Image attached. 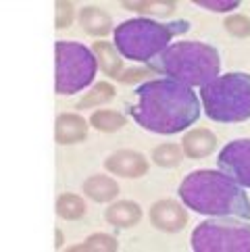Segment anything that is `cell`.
Masks as SVG:
<instances>
[{"instance_id": "cell-1", "label": "cell", "mask_w": 250, "mask_h": 252, "mask_svg": "<svg viewBox=\"0 0 250 252\" xmlns=\"http://www.w3.org/2000/svg\"><path fill=\"white\" fill-rule=\"evenodd\" d=\"M138 102L129 109L140 127L171 136L180 133L200 117L198 94L175 79H153L136 90Z\"/></svg>"}, {"instance_id": "cell-9", "label": "cell", "mask_w": 250, "mask_h": 252, "mask_svg": "<svg viewBox=\"0 0 250 252\" xmlns=\"http://www.w3.org/2000/svg\"><path fill=\"white\" fill-rule=\"evenodd\" d=\"M150 221L160 231H180L188 223V215L177 202L173 200H160L150 209Z\"/></svg>"}, {"instance_id": "cell-18", "label": "cell", "mask_w": 250, "mask_h": 252, "mask_svg": "<svg viewBox=\"0 0 250 252\" xmlns=\"http://www.w3.org/2000/svg\"><path fill=\"white\" fill-rule=\"evenodd\" d=\"M119 244H117V240L111 238V236H106V233H96V236H90L84 244H79V246H73V248H69L71 252H113V250H117Z\"/></svg>"}, {"instance_id": "cell-7", "label": "cell", "mask_w": 250, "mask_h": 252, "mask_svg": "<svg viewBox=\"0 0 250 252\" xmlns=\"http://www.w3.org/2000/svg\"><path fill=\"white\" fill-rule=\"evenodd\" d=\"M98 61L84 44L57 42V94H75L92 84Z\"/></svg>"}, {"instance_id": "cell-20", "label": "cell", "mask_w": 250, "mask_h": 252, "mask_svg": "<svg viewBox=\"0 0 250 252\" xmlns=\"http://www.w3.org/2000/svg\"><path fill=\"white\" fill-rule=\"evenodd\" d=\"M115 96V88L111 84H96L90 92H88L82 100L77 102V109H90V106H98V104H102V102H109L111 98Z\"/></svg>"}, {"instance_id": "cell-23", "label": "cell", "mask_w": 250, "mask_h": 252, "mask_svg": "<svg viewBox=\"0 0 250 252\" xmlns=\"http://www.w3.org/2000/svg\"><path fill=\"white\" fill-rule=\"evenodd\" d=\"M225 28L234 38H248L250 35V19L244 15H231L225 19Z\"/></svg>"}, {"instance_id": "cell-26", "label": "cell", "mask_w": 250, "mask_h": 252, "mask_svg": "<svg viewBox=\"0 0 250 252\" xmlns=\"http://www.w3.org/2000/svg\"><path fill=\"white\" fill-rule=\"evenodd\" d=\"M148 75L150 73H148V71H144V69H129V71H125L119 79H121V82H125V84H131V82H136V79L148 77Z\"/></svg>"}, {"instance_id": "cell-11", "label": "cell", "mask_w": 250, "mask_h": 252, "mask_svg": "<svg viewBox=\"0 0 250 252\" xmlns=\"http://www.w3.org/2000/svg\"><path fill=\"white\" fill-rule=\"evenodd\" d=\"M88 133V123L79 115H61L55 125V136L59 144H75L82 142Z\"/></svg>"}, {"instance_id": "cell-16", "label": "cell", "mask_w": 250, "mask_h": 252, "mask_svg": "<svg viewBox=\"0 0 250 252\" xmlns=\"http://www.w3.org/2000/svg\"><path fill=\"white\" fill-rule=\"evenodd\" d=\"M79 23L90 35H106L113 28L111 17L102 8H94V6L84 8L82 15H79Z\"/></svg>"}, {"instance_id": "cell-19", "label": "cell", "mask_w": 250, "mask_h": 252, "mask_svg": "<svg viewBox=\"0 0 250 252\" xmlns=\"http://www.w3.org/2000/svg\"><path fill=\"white\" fill-rule=\"evenodd\" d=\"M57 213L62 219H79L86 213V204L82 198H77L73 194H62L57 200Z\"/></svg>"}, {"instance_id": "cell-13", "label": "cell", "mask_w": 250, "mask_h": 252, "mask_svg": "<svg viewBox=\"0 0 250 252\" xmlns=\"http://www.w3.org/2000/svg\"><path fill=\"white\" fill-rule=\"evenodd\" d=\"M140 219H142L140 204L131 202V200H121L106 211V221L115 225V227H131V225H136Z\"/></svg>"}, {"instance_id": "cell-8", "label": "cell", "mask_w": 250, "mask_h": 252, "mask_svg": "<svg viewBox=\"0 0 250 252\" xmlns=\"http://www.w3.org/2000/svg\"><path fill=\"white\" fill-rule=\"evenodd\" d=\"M219 167L238 182L250 188V140H234L219 152Z\"/></svg>"}, {"instance_id": "cell-6", "label": "cell", "mask_w": 250, "mask_h": 252, "mask_svg": "<svg viewBox=\"0 0 250 252\" xmlns=\"http://www.w3.org/2000/svg\"><path fill=\"white\" fill-rule=\"evenodd\" d=\"M192 248L196 252H250V225L229 217L209 219L194 229Z\"/></svg>"}, {"instance_id": "cell-17", "label": "cell", "mask_w": 250, "mask_h": 252, "mask_svg": "<svg viewBox=\"0 0 250 252\" xmlns=\"http://www.w3.org/2000/svg\"><path fill=\"white\" fill-rule=\"evenodd\" d=\"M90 123L98 131H117L125 125V117L117 111H96L90 117Z\"/></svg>"}, {"instance_id": "cell-5", "label": "cell", "mask_w": 250, "mask_h": 252, "mask_svg": "<svg viewBox=\"0 0 250 252\" xmlns=\"http://www.w3.org/2000/svg\"><path fill=\"white\" fill-rule=\"evenodd\" d=\"M200 100L209 119L238 123L250 119V75L227 73L200 88Z\"/></svg>"}, {"instance_id": "cell-15", "label": "cell", "mask_w": 250, "mask_h": 252, "mask_svg": "<svg viewBox=\"0 0 250 252\" xmlns=\"http://www.w3.org/2000/svg\"><path fill=\"white\" fill-rule=\"evenodd\" d=\"M94 55H96V61L100 63V69L104 71L106 75L111 77H121V69H123V63L121 59L117 57V48L113 46L109 42H94Z\"/></svg>"}, {"instance_id": "cell-25", "label": "cell", "mask_w": 250, "mask_h": 252, "mask_svg": "<svg viewBox=\"0 0 250 252\" xmlns=\"http://www.w3.org/2000/svg\"><path fill=\"white\" fill-rule=\"evenodd\" d=\"M196 4L202 6V8H209V11H215V13H223V11H234L238 8V0H217V2H211V0H196Z\"/></svg>"}, {"instance_id": "cell-10", "label": "cell", "mask_w": 250, "mask_h": 252, "mask_svg": "<svg viewBox=\"0 0 250 252\" xmlns=\"http://www.w3.org/2000/svg\"><path fill=\"white\" fill-rule=\"evenodd\" d=\"M106 169L121 177H142L148 171V163L140 152L119 150L106 158Z\"/></svg>"}, {"instance_id": "cell-22", "label": "cell", "mask_w": 250, "mask_h": 252, "mask_svg": "<svg viewBox=\"0 0 250 252\" xmlns=\"http://www.w3.org/2000/svg\"><path fill=\"white\" fill-rule=\"evenodd\" d=\"M153 160L158 167H167V169L177 167L182 160V148L177 144H160L153 152Z\"/></svg>"}, {"instance_id": "cell-24", "label": "cell", "mask_w": 250, "mask_h": 252, "mask_svg": "<svg viewBox=\"0 0 250 252\" xmlns=\"http://www.w3.org/2000/svg\"><path fill=\"white\" fill-rule=\"evenodd\" d=\"M71 21H73V4L65 2V0H59L57 2V28H69Z\"/></svg>"}, {"instance_id": "cell-21", "label": "cell", "mask_w": 250, "mask_h": 252, "mask_svg": "<svg viewBox=\"0 0 250 252\" xmlns=\"http://www.w3.org/2000/svg\"><path fill=\"white\" fill-rule=\"evenodd\" d=\"M125 8L138 11L144 15H169L175 11L173 0H153V2H123Z\"/></svg>"}, {"instance_id": "cell-4", "label": "cell", "mask_w": 250, "mask_h": 252, "mask_svg": "<svg viewBox=\"0 0 250 252\" xmlns=\"http://www.w3.org/2000/svg\"><path fill=\"white\" fill-rule=\"evenodd\" d=\"M190 30L188 21H169L158 23L153 19H129L117 25L115 30V44L117 50L125 59L150 63L155 57H158L163 50H167V44L171 38L180 33H186Z\"/></svg>"}, {"instance_id": "cell-14", "label": "cell", "mask_w": 250, "mask_h": 252, "mask_svg": "<svg viewBox=\"0 0 250 252\" xmlns=\"http://www.w3.org/2000/svg\"><path fill=\"white\" fill-rule=\"evenodd\" d=\"M84 194H88L96 202H109L113 198H117L119 186H117V182H113L111 177L94 175L84 184Z\"/></svg>"}, {"instance_id": "cell-2", "label": "cell", "mask_w": 250, "mask_h": 252, "mask_svg": "<svg viewBox=\"0 0 250 252\" xmlns=\"http://www.w3.org/2000/svg\"><path fill=\"white\" fill-rule=\"evenodd\" d=\"M180 198L188 209L215 217L250 219V200L231 177L217 171H194L180 186Z\"/></svg>"}, {"instance_id": "cell-12", "label": "cell", "mask_w": 250, "mask_h": 252, "mask_svg": "<svg viewBox=\"0 0 250 252\" xmlns=\"http://www.w3.org/2000/svg\"><path fill=\"white\" fill-rule=\"evenodd\" d=\"M182 148L190 158H204L217 148V138L207 129H194L184 136Z\"/></svg>"}, {"instance_id": "cell-27", "label": "cell", "mask_w": 250, "mask_h": 252, "mask_svg": "<svg viewBox=\"0 0 250 252\" xmlns=\"http://www.w3.org/2000/svg\"><path fill=\"white\" fill-rule=\"evenodd\" d=\"M62 246V233L57 229V248H61Z\"/></svg>"}, {"instance_id": "cell-3", "label": "cell", "mask_w": 250, "mask_h": 252, "mask_svg": "<svg viewBox=\"0 0 250 252\" xmlns=\"http://www.w3.org/2000/svg\"><path fill=\"white\" fill-rule=\"evenodd\" d=\"M150 69L186 86H207L219 77V52L202 42H180L148 63Z\"/></svg>"}]
</instances>
